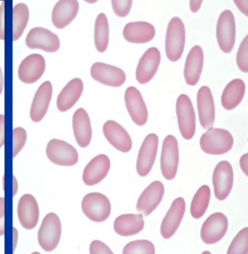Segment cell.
<instances>
[{
	"label": "cell",
	"instance_id": "obj_44",
	"mask_svg": "<svg viewBox=\"0 0 248 254\" xmlns=\"http://www.w3.org/2000/svg\"><path fill=\"white\" fill-rule=\"evenodd\" d=\"M240 166L246 176H248V154H244L240 160Z\"/></svg>",
	"mask_w": 248,
	"mask_h": 254
},
{
	"label": "cell",
	"instance_id": "obj_36",
	"mask_svg": "<svg viewBox=\"0 0 248 254\" xmlns=\"http://www.w3.org/2000/svg\"><path fill=\"white\" fill-rule=\"evenodd\" d=\"M236 62L242 72H248V35L245 37L240 45Z\"/></svg>",
	"mask_w": 248,
	"mask_h": 254
},
{
	"label": "cell",
	"instance_id": "obj_14",
	"mask_svg": "<svg viewBox=\"0 0 248 254\" xmlns=\"http://www.w3.org/2000/svg\"><path fill=\"white\" fill-rule=\"evenodd\" d=\"M125 104L133 122L139 127L145 125L148 120V111L141 93L133 86L126 88Z\"/></svg>",
	"mask_w": 248,
	"mask_h": 254
},
{
	"label": "cell",
	"instance_id": "obj_15",
	"mask_svg": "<svg viewBox=\"0 0 248 254\" xmlns=\"http://www.w3.org/2000/svg\"><path fill=\"white\" fill-rule=\"evenodd\" d=\"M46 62L42 55L33 54L23 59L18 69V76L25 84H34L42 77Z\"/></svg>",
	"mask_w": 248,
	"mask_h": 254
},
{
	"label": "cell",
	"instance_id": "obj_45",
	"mask_svg": "<svg viewBox=\"0 0 248 254\" xmlns=\"http://www.w3.org/2000/svg\"><path fill=\"white\" fill-rule=\"evenodd\" d=\"M202 1H194V0H191L189 2L190 9H191L192 12H197L199 9H200L201 6H202Z\"/></svg>",
	"mask_w": 248,
	"mask_h": 254
},
{
	"label": "cell",
	"instance_id": "obj_46",
	"mask_svg": "<svg viewBox=\"0 0 248 254\" xmlns=\"http://www.w3.org/2000/svg\"><path fill=\"white\" fill-rule=\"evenodd\" d=\"M4 78L3 74H2V69L0 67V95L2 94L3 90Z\"/></svg>",
	"mask_w": 248,
	"mask_h": 254
},
{
	"label": "cell",
	"instance_id": "obj_33",
	"mask_svg": "<svg viewBox=\"0 0 248 254\" xmlns=\"http://www.w3.org/2000/svg\"><path fill=\"white\" fill-rule=\"evenodd\" d=\"M110 27L108 19L104 13H99L95 23V45L98 52L103 53L106 52L109 45Z\"/></svg>",
	"mask_w": 248,
	"mask_h": 254
},
{
	"label": "cell",
	"instance_id": "obj_3",
	"mask_svg": "<svg viewBox=\"0 0 248 254\" xmlns=\"http://www.w3.org/2000/svg\"><path fill=\"white\" fill-rule=\"evenodd\" d=\"M62 236V223L59 216L53 212L48 213L43 219L38 231L37 240L44 251L52 252L56 249Z\"/></svg>",
	"mask_w": 248,
	"mask_h": 254
},
{
	"label": "cell",
	"instance_id": "obj_6",
	"mask_svg": "<svg viewBox=\"0 0 248 254\" xmlns=\"http://www.w3.org/2000/svg\"><path fill=\"white\" fill-rule=\"evenodd\" d=\"M216 39L223 53L232 52L236 41V22L230 9L223 11L219 16L216 24Z\"/></svg>",
	"mask_w": 248,
	"mask_h": 254
},
{
	"label": "cell",
	"instance_id": "obj_18",
	"mask_svg": "<svg viewBox=\"0 0 248 254\" xmlns=\"http://www.w3.org/2000/svg\"><path fill=\"white\" fill-rule=\"evenodd\" d=\"M165 194V187L159 181L153 182L147 186L139 197L136 203V210L148 216L154 212L162 201Z\"/></svg>",
	"mask_w": 248,
	"mask_h": 254
},
{
	"label": "cell",
	"instance_id": "obj_28",
	"mask_svg": "<svg viewBox=\"0 0 248 254\" xmlns=\"http://www.w3.org/2000/svg\"><path fill=\"white\" fill-rule=\"evenodd\" d=\"M83 89L82 79L76 78L71 80L58 96L57 106L59 111L66 112L71 109L81 97Z\"/></svg>",
	"mask_w": 248,
	"mask_h": 254
},
{
	"label": "cell",
	"instance_id": "obj_11",
	"mask_svg": "<svg viewBox=\"0 0 248 254\" xmlns=\"http://www.w3.org/2000/svg\"><path fill=\"white\" fill-rule=\"evenodd\" d=\"M159 139L155 133L146 136L139 150L136 160V172L140 176L146 177L151 172L157 157Z\"/></svg>",
	"mask_w": 248,
	"mask_h": 254
},
{
	"label": "cell",
	"instance_id": "obj_41",
	"mask_svg": "<svg viewBox=\"0 0 248 254\" xmlns=\"http://www.w3.org/2000/svg\"><path fill=\"white\" fill-rule=\"evenodd\" d=\"M5 2H2V5L0 6V39H5V31H4V12H5Z\"/></svg>",
	"mask_w": 248,
	"mask_h": 254
},
{
	"label": "cell",
	"instance_id": "obj_37",
	"mask_svg": "<svg viewBox=\"0 0 248 254\" xmlns=\"http://www.w3.org/2000/svg\"><path fill=\"white\" fill-rule=\"evenodd\" d=\"M27 132L22 127H16L12 130V152L13 157H16L23 148L27 141Z\"/></svg>",
	"mask_w": 248,
	"mask_h": 254
},
{
	"label": "cell",
	"instance_id": "obj_24",
	"mask_svg": "<svg viewBox=\"0 0 248 254\" xmlns=\"http://www.w3.org/2000/svg\"><path fill=\"white\" fill-rule=\"evenodd\" d=\"M203 65V51L200 46L195 45L190 50L185 64L184 78L187 85L195 86L198 83Z\"/></svg>",
	"mask_w": 248,
	"mask_h": 254
},
{
	"label": "cell",
	"instance_id": "obj_30",
	"mask_svg": "<svg viewBox=\"0 0 248 254\" xmlns=\"http://www.w3.org/2000/svg\"><path fill=\"white\" fill-rule=\"evenodd\" d=\"M246 91L245 81L240 78L232 80L224 88L221 96V104L226 110H233L243 100Z\"/></svg>",
	"mask_w": 248,
	"mask_h": 254
},
{
	"label": "cell",
	"instance_id": "obj_27",
	"mask_svg": "<svg viewBox=\"0 0 248 254\" xmlns=\"http://www.w3.org/2000/svg\"><path fill=\"white\" fill-rule=\"evenodd\" d=\"M74 136L79 147L85 148L90 144L92 136V126L89 114L80 108L74 112L72 118Z\"/></svg>",
	"mask_w": 248,
	"mask_h": 254
},
{
	"label": "cell",
	"instance_id": "obj_5",
	"mask_svg": "<svg viewBox=\"0 0 248 254\" xmlns=\"http://www.w3.org/2000/svg\"><path fill=\"white\" fill-rule=\"evenodd\" d=\"M82 209L88 219L92 222L107 220L111 213V204L107 196L99 192L87 194L82 201Z\"/></svg>",
	"mask_w": 248,
	"mask_h": 254
},
{
	"label": "cell",
	"instance_id": "obj_16",
	"mask_svg": "<svg viewBox=\"0 0 248 254\" xmlns=\"http://www.w3.org/2000/svg\"><path fill=\"white\" fill-rule=\"evenodd\" d=\"M161 63V53L157 48L147 49L142 55L136 67V78L139 83H148L156 74Z\"/></svg>",
	"mask_w": 248,
	"mask_h": 254
},
{
	"label": "cell",
	"instance_id": "obj_35",
	"mask_svg": "<svg viewBox=\"0 0 248 254\" xmlns=\"http://www.w3.org/2000/svg\"><path fill=\"white\" fill-rule=\"evenodd\" d=\"M124 254H154L155 247L149 240H135L126 244L123 251Z\"/></svg>",
	"mask_w": 248,
	"mask_h": 254
},
{
	"label": "cell",
	"instance_id": "obj_43",
	"mask_svg": "<svg viewBox=\"0 0 248 254\" xmlns=\"http://www.w3.org/2000/svg\"><path fill=\"white\" fill-rule=\"evenodd\" d=\"M234 3L238 6V9H240L242 13L245 15L246 16H248V1L245 0V1H234Z\"/></svg>",
	"mask_w": 248,
	"mask_h": 254
},
{
	"label": "cell",
	"instance_id": "obj_29",
	"mask_svg": "<svg viewBox=\"0 0 248 254\" xmlns=\"http://www.w3.org/2000/svg\"><path fill=\"white\" fill-rule=\"evenodd\" d=\"M114 230L121 237H130L144 230V220L141 214H124L114 221Z\"/></svg>",
	"mask_w": 248,
	"mask_h": 254
},
{
	"label": "cell",
	"instance_id": "obj_38",
	"mask_svg": "<svg viewBox=\"0 0 248 254\" xmlns=\"http://www.w3.org/2000/svg\"><path fill=\"white\" fill-rule=\"evenodd\" d=\"M111 3L116 15L119 16V17H125L130 12L133 1H131V0H126H126L125 1L113 0Z\"/></svg>",
	"mask_w": 248,
	"mask_h": 254
},
{
	"label": "cell",
	"instance_id": "obj_31",
	"mask_svg": "<svg viewBox=\"0 0 248 254\" xmlns=\"http://www.w3.org/2000/svg\"><path fill=\"white\" fill-rule=\"evenodd\" d=\"M30 17L28 6L18 3L12 8V41H16L23 35Z\"/></svg>",
	"mask_w": 248,
	"mask_h": 254
},
{
	"label": "cell",
	"instance_id": "obj_8",
	"mask_svg": "<svg viewBox=\"0 0 248 254\" xmlns=\"http://www.w3.org/2000/svg\"><path fill=\"white\" fill-rule=\"evenodd\" d=\"M46 154L50 161L59 166H74L78 161L76 149L62 139H53L49 141Z\"/></svg>",
	"mask_w": 248,
	"mask_h": 254
},
{
	"label": "cell",
	"instance_id": "obj_20",
	"mask_svg": "<svg viewBox=\"0 0 248 254\" xmlns=\"http://www.w3.org/2000/svg\"><path fill=\"white\" fill-rule=\"evenodd\" d=\"M103 134L110 144L123 153H127L131 150L132 139L127 131L122 126L114 120L105 123L103 127Z\"/></svg>",
	"mask_w": 248,
	"mask_h": 254
},
{
	"label": "cell",
	"instance_id": "obj_22",
	"mask_svg": "<svg viewBox=\"0 0 248 254\" xmlns=\"http://www.w3.org/2000/svg\"><path fill=\"white\" fill-rule=\"evenodd\" d=\"M110 169V160L106 154H99L91 160L84 169L82 180L88 186L100 183Z\"/></svg>",
	"mask_w": 248,
	"mask_h": 254
},
{
	"label": "cell",
	"instance_id": "obj_13",
	"mask_svg": "<svg viewBox=\"0 0 248 254\" xmlns=\"http://www.w3.org/2000/svg\"><path fill=\"white\" fill-rule=\"evenodd\" d=\"M90 73L92 78L99 83L115 88L122 86L126 79L122 69L102 62L93 64Z\"/></svg>",
	"mask_w": 248,
	"mask_h": 254
},
{
	"label": "cell",
	"instance_id": "obj_39",
	"mask_svg": "<svg viewBox=\"0 0 248 254\" xmlns=\"http://www.w3.org/2000/svg\"><path fill=\"white\" fill-rule=\"evenodd\" d=\"M89 253L91 254H113L114 252L111 251L108 246L99 240H94L89 247Z\"/></svg>",
	"mask_w": 248,
	"mask_h": 254
},
{
	"label": "cell",
	"instance_id": "obj_19",
	"mask_svg": "<svg viewBox=\"0 0 248 254\" xmlns=\"http://www.w3.org/2000/svg\"><path fill=\"white\" fill-rule=\"evenodd\" d=\"M186 212V201L182 197L174 200L161 225V234L164 239L173 237L179 229Z\"/></svg>",
	"mask_w": 248,
	"mask_h": 254
},
{
	"label": "cell",
	"instance_id": "obj_32",
	"mask_svg": "<svg viewBox=\"0 0 248 254\" xmlns=\"http://www.w3.org/2000/svg\"><path fill=\"white\" fill-rule=\"evenodd\" d=\"M210 198V189L206 185L201 186L197 190L190 207V212L194 219H200L205 215L209 207Z\"/></svg>",
	"mask_w": 248,
	"mask_h": 254
},
{
	"label": "cell",
	"instance_id": "obj_34",
	"mask_svg": "<svg viewBox=\"0 0 248 254\" xmlns=\"http://www.w3.org/2000/svg\"><path fill=\"white\" fill-rule=\"evenodd\" d=\"M248 254V228H244L234 237L229 247L227 254Z\"/></svg>",
	"mask_w": 248,
	"mask_h": 254
},
{
	"label": "cell",
	"instance_id": "obj_40",
	"mask_svg": "<svg viewBox=\"0 0 248 254\" xmlns=\"http://www.w3.org/2000/svg\"><path fill=\"white\" fill-rule=\"evenodd\" d=\"M5 233V198L0 197V237Z\"/></svg>",
	"mask_w": 248,
	"mask_h": 254
},
{
	"label": "cell",
	"instance_id": "obj_10",
	"mask_svg": "<svg viewBox=\"0 0 248 254\" xmlns=\"http://www.w3.org/2000/svg\"><path fill=\"white\" fill-rule=\"evenodd\" d=\"M234 170L231 163L220 161L213 171V185L216 198L220 201L227 198L234 186Z\"/></svg>",
	"mask_w": 248,
	"mask_h": 254
},
{
	"label": "cell",
	"instance_id": "obj_1",
	"mask_svg": "<svg viewBox=\"0 0 248 254\" xmlns=\"http://www.w3.org/2000/svg\"><path fill=\"white\" fill-rule=\"evenodd\" d=\"M186 45V28L179 17L172 18L167 28L165 37V53L171 62L181 59Z\"/></svg>",
	"mask_w": 248,
	"mask_h": 254
},
{
	"label": "cell",
	"instance_id": "obj_25",
	"mask_svg": "<svg viewBox=\"0 0 248 254\" xmlns=\"http://www.w3.org/2000/svg\"><path fill=\"white\" fill-rule=\"evenodd\" d=\"M155 28L147 22H131L127 23L123 30L124 39L133 44H145L155 37Z\"/></svg>",
	"mask_w": 248,
	"mask_h": 254
},
{
	"label": "cell",
	"instance_id": "obj_26",
	"mask_svg": "<svg viewBox=\"0 0 248 254\" xmlns=\"http://www.w3.org/2000/svg\"><path fill=\"white\" fill-rule=\"evenodd\" d=\"M78 9L79 3L76 0L59 1L52 11V23L58 29H64L76 17Z\"/></svg>",
	"mask_w": 248,
	"mask_h": 254
},
{
	"label": "cell",
	"instance_id": "obj_9",
	"mask_svg": "<svg viewBox=\"0 0 248 254\" xmlns=\"http://www.w3.org/2000/svg\"><path fill=\"white\" fill-rule=\"evenodd\" d=\"M227 216L222 212H215L203 222L201 229V239L206 244H215L225 237L228 230Z\"/></svg>",
	"mask_w": 248,
	"mask_h": 254
},
{
	"label": "cell",
	"instance_id": "obj_2",
	"mask_svg": "<svg viewBox=\"0 0 248 254\" xmlns=\"http://www.w3.org/2000/svg\"><path fill=\"white\" fill-rule=\"evenodd\" d=\"M234 146V137L227 129L210 128L202 135L200 147L206 154L222 155L227 154Z\"/></svg>",
	"mask_w": 248,
	"mask_h": 254
},
{
	"label": "cell",
	"instance_id": "obj_4",
	"mask_svg": "<svg viewBox=\"0 0 248 254\" xmlns=\"http://www.w3.org/2000/svg\"><path fill=\"white\" fill-rule=\"evenodd\" d=\"M176 114L182 136L187 140L192 139L195 133L196 123L193 105L188 95H179L176 102Z\"/></svg>",
	"mask_w": 248,
	"mask_h": 254
},
{
	"label": "cell",
	"instance_id": "obj_42",
	"mask_svg": "<svg viewBox=\"0 0 248 254\" xmlns=\"http://www.w3.org/2000/svg\"><path fill=\"white\" fill-rule=\"evenodd\" d=\"M5 143V117L0 114V148L3 147Z\"/></svg>",
	"mask_w": 248,
	"mask_h": 254
},
{
	"label": "cell",
	"instance_id": "obj_21",
	"mask_svg": "<svg viewBox=\"0 0 248 254\" xmlns=\"http://www.w3.org/2000/svg\"><path fill=\"white\" fill-rule=\"evenodd\" d=\"M18 219L26 230H33L39 221V205L34 196L25 194L18 202Z\"/></svg>",
	"mask_w": 248,
	"mask_h": 254
},
{
	"label": "cell",
	"instance_id": "obj_23",
	"mask_svg": "<svg viewBox=\"0 0 248 254\" xmlns=\"http://www.w3.org/2000/svg\"><path fill=\"white\" fill-rule=\"evenodd\" d=\"M52 93L53 87L49 81H45L38 88L30 108V119L33 122H41L45 117L52 101Z\"/></svg>",
	"mask_w": 248,
	"mask_h": 254
},
{
	"label": "cell",
	"instance_id": "obj_7",
	"mask_svg": "<svg viewBox=\"0 0 248 254\" xmlns=\"http://www.w3.org/2000/svg\"><path fill=\"white\" fill-rule=\"evenodd\" d=\"M179 164V149L177 139L169 135L164 139L161 155V171L166 180H172L177 174Z\"/></svg>",
	"mask_w": 248,
	"mask_h": 254
},
{
	"label": "cell",
	"instance_id": "obj_17",
	"mask_svg": "<svg viewBox=\"0 0 248 254\" xmlns=\"http://www.w3.org/2000/svg\"><path fill=\"white\" fill-rule=\"evenodd\" d=\"M197 109L200 125L203 129H209L213 127L216 119V107L210 88L202 86L197 93Z\"/></svg>",
	"mask_w": 248,
	"mask_h": 254
},
{
	"label": "cell",
	"instance_id": "obj_47",
	"mask_svg": "<svg viewBox=\"0 0 248 254\" xmlns=\"http://www.w3.org/2000/svg\"><path fill=\"white\" fill-rule=\"evenodd\" d=\"M203 254H210L209 252H204Z\"/></svg>",
	"mask_w": 248,
	"mask_h": 254
},
{
	"label": "cell",
	"instance_id": "obj_12",
	"mask_svg": "<svg viewBox=\"0 0 248 254\" xmlns=\"http://www.w3.org/2000/svg\"><path fill=\"white\" fill-rule=\"evenodd\" d=\"M26 44L30 49H41L48 53H54L60 48V40L48 29L34 27L27 34Z\"/></svg>",
	"mask_w": 248,
	"mask_h": 254
}]
</instances>
